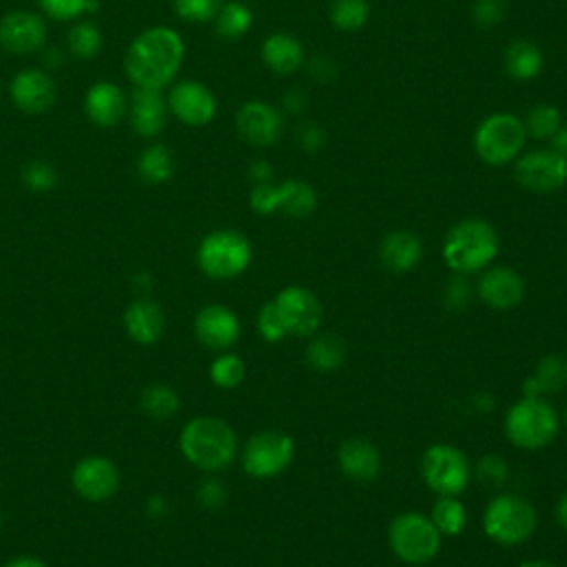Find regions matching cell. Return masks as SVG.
<instances>
[{
    "instance_id": "cell-1",
    "label": "cell",
    "mask_w": 567,
    "mask_h": 567,
    "mask_svg": "<svg viewBox=\"0 0 567 567\" xmlns=\"http://www.w3.org/2000/svg\"><path fill=\"white\" fill-rule=\"evenodd\" d=\"M184 41L171 28H151L133 39L124 56V72L133 87L140 89H166L182 63H184Z\"/></svg>"
},
{
    "instance_id": "cell-2",
    "label": "cell",
    "mask_w": 567,
    "mask_h": 567,
    "mask_svg": "<svg viewBox=\"0 0 567 567\" xmlns=\"http://www.w3.org/2000/svg\"><path fill=\"white\" fill-rule=\"evenodd\" d=\"M179 452L207 475L227 470L240 455L236 430L220 417L200 415L186 422L179 433Z\"/></svg>"
},
{
    "instance_id": "cell-3",
    "label": "cell",
    "mask_w": 567,
    "mask_h": 567,
    "mask_svg": "<svg viewBox=\"0 0 567 567\" xmlns=\"http://www.w3.org/2000/svg\"><path fill=\"white\" fill-rule=\"evenodd\" d=\"M441 255L452 273L466 277L479 275L497 260L499 236L488 220H461L446 233Z\"/></svg>"
},
{
    "instance_id": "cell-4",
    "label": "cell",
    "mask_w": 567,
    "mask_h": 567,
    "mask_svg": "<svg viewBox=\"0 0 567 567\" xmlns=\"http://www.w3.org/2000/svg\"><path fill=\"white\" fill-rule=\"evenodd\" d=\"M503 428L514 448L543 450L556 439L560 419L547 400L523 397L510 406Z\"/></svg>"
},
{
    "instance_id": "cell-5",
    "label": "cell",
    "mask_w": 567,
    "mask_h": 567,
    "mask_svg": "<svg viewBox=\"0 0 567 567\" xmlns=\"http://www.w3.org/2000/svg\"><path fill=\"white\" fill-rule=\"evenodd\" d=\"M196 260L207 277L229 282L247 273L253 260V247L244 233L220 229L203 238Z\"/></svg>"
},
{
    "instance_id": "cell-6",
    "label": "cell",
    "mask_w": 567,
    "mask_h": 567,
    "mask_svg": "<svg viewBox=\"0 0 567 567\" xmlns=\"http://www.w3.org/2000/svg\"><path fill=\"white\" fill-rule=\"evenodd\" d=\"M483 532L497 545H503V547L523 545L536 532V510L521 494H514V492L497 494L483 512Z\"/></svg>"
},
{
    "instance_id": "cell-7",
    "label": "cell",
    "mask_w": 567,
    "mask_h": 567,
    "mask_svg": "<svg viewBox=\"0 0 567 567\" xmlns=\"http://www.w3.org/2000/svg\"><path fill=\"white\" fill-rule=\"evenodd\" d=\"M389 543L402 563L419 567L439 556L444 536L430 516L422 512H402L389 525Z\"/></svg>"
},
{
    "instance_id": "cell-8",
    "label": "cell",
    "mask_w": 567,
    "mask_h": 567,
    "mask_svg": "<svg viewBox=\"0 0 567 567\" xmlns=\"http://www.w3.org/2000/svg\"><path fill=\"white\" fill-rule=\"evenodd\" d=\"M527 142L525 124L514 113H492L488 116L475 133V151L488 166H505L514 162Z\"/></svg>"
},
{
    "instance_id": "cell-9",
    "label": "cell",
    "mask_w": 567,
    "mask_h": 567,
    "mask_svg": "<svg viewBox=\"0 0 567 567\" xmlns=\"http://www.w3.org/2000/svg\"><path fill=\"white\" fill-rule=\"evenodd\" d=\"M422 479L439 497H459L472 481V464L461 448L435 444L422 457Z\"/></svg>"
},
{
    "instance_id": "cell-10",
    "label": "cell",
    "mask_w": 567,
    "mask_h": 567,
    "mask_svg": "<svg viewBox=\"0 0 567 567\" xmlns=\"http://www.w3.org/2000/svg\"><path fill=\"white\" fill-rule=\"evenodd\" d=\"M240 459L249 477L260 481L275 479L293 464L295 441L282 430H262L244 444Z\"/></svg>"
},
{
    "instance_id": "cell-11",
    "label": "cell",
    "mask_w": 567,
    "mask_h": 567,
    "mask_svg": "<svg viewBox=\"0 0 567 567\" xmlns=\"http://www.w3.org/2000/svg\"><path fill=\"white\" fill-rule=\"evenodd\" d=\"M514 177L530 194H554L567 184V157L552 146L521 153L514 160Z\"/></svg>"
},
{
    "instance_id": "cell-12",
    "label": "cell",
    "mask_w": 567,
    "mask_h": 567,
    "mask_svg": "<svg viewBox=\"0 0 567 567\" xmlns=\"http://www.w3.org/2000/svg\"><path fill=\"white\" fill-rule=\"evenodd\" d=\"M286 332L293 337H313L324 324V306L319 297L299 284L282 288L273 299Z\"/></svg>"
},
{
    "instance_id": "cell-13",
    "label": "cell",
    "mask_w": 567,
    "mask_h": 567,
    "mask_svg": "<svg viewBox=\"0 0 567 567\" xmlns=\"http://www.w3.org/2000/svg\"><path fill=\"white\" fill-rule=\"evenodd\" d=\"M168 113H173L186 127H207L218 113V100L214 91L198 80L175 83L166 98Z\"/></svg>"
},
{
    "instance_id": "cell-14",
    "label": "cell",
    "mask_w": 567,
    "mask_h": 567,
    "mask_svg": "<svg viewBox=\"0 0 567 567\" xmlns=\"http://www.w3.org/2000/svg\"><path fill=\"white\" fill-rule=\"evenodd\" d=\"M240 138L258 149H269L280 142L284 133V116L264 100L244 102L236 116Z\"/></svg>"
},
{
    "instance_id": "cell-15",
    "label": "cell",
    "mask_w": 567,
    "mask_h": 567,
    "mask_svg": "<svg viewBox=\"0 0 567 567\" xmlns=\"http://www.w3.org/2000/svg\"><path fill=\"white\" fill-rule=\"evenodd\" d=\"M47 23L41 14L19 10L0 21V47L14 56H30L45 47Z\"/></svg>"
},
{
    "instance_id": "cell-16",
    "label": "cell",
    "mask_w": 567,
    "mask_h": 567,
    "mask_svg": "<svg viewBox=\"0 0 567 567\" xmlns=\"http://www.w3.org/2000/svg\"><path fill=\"white\" fill-rule=\"evenodd\" d=\"M74 490L89 503L109 501L120 488V470L107 457H85L72 472Z\"/></svg>"
},
{
    "instance_id": "cell-17",
    "label": "cell",
    "mask_w": 567,
    "mask_h": 567,
    "mask_svg": "<svg viewBox=\"0 0 567 567\" xmlns=\"http://www.w3.org/2000/svg\"><path fill=\"white\" fill-rule=\"evenodd\" d=\"M194 330L198 341L216 352L231 350L242 337L240 317L225 304H209L200 308L194 321Z\"/></svg>"
},
{
    "instance_id": "cell-18",
    "label": "cell",
    "mask_w": 567,
    "mask_h": 567,
    "mask_svg": "<svg viewBox=\"0 0 567 567\" xmlns=\"http://www.w3.org/2000/svg\"><path fill=\"white\" fill-rule=\"evenodd\" d=\"M477 297L492 310H512L525 299V280L510 266H490L479 273Z\"/></svg>"
},
{
    "instance_id": "cell-19",
    "label": "cell",
    "mask_w": 567,
    "mask_h": 567,
    "mask_svg": "<svg viewBox=\"0 0 567 567\" xmlns=\"http://www.w3.org/2000/svg\"><path fill=\"white\" fill-rule=\"evenodd\" d=\"M12 102L30 116L47 113L58 100L56 80L43 69H25L10 85Z\"/></svg>"
},
{
    "instance_id": "cell-20",
    "label": "cell",
    "mask_w": 567,
    "mask_h": 567,
    "mask_svg": "<svg viewBox=\"0 0 567 567\" xmlns=\"http://www.w3.org/2000/svg\"><path fill=\"white\" fill-rule=\"evenodd\" d=\"M337 466L344 477L357 483L374 481L382 472V452L372 441L352 437L346 439L337 450Z\"/></svg>"
},
{
    "instance_id": "cell-21",
    "label": "cell",
    "mask_w": 567,
    "mask_h": 567,
    "mask_svg": "<svg viewBox=\"0 0 567 567\" xmlns=\"http://www.w3.org/2000/svg\"><path fill=\"white\" fill-rule=\"evenodd\" d=\"M127 116L131 120V129L140 138H155L166 127V118H168L166 98L162 96V91L133 87Z\"/></svg>"
},
{
    "instance_id": "cell-22",
    "label": "cell",
    "mask_w": 567,
    "mask_h": 567,
    "mask_svg": "<svg viewBox=\"0 0 567 567\" xmlns=\"http://www.w3.org/2000/svg\"><path fill=\"white\" fill-rule=\"evenodd\" d=\"M129 111V98L116 83H96L85 96L87 118L102 129L118 127Z\"/></svg>"
},
{
    "instance_id": "cell-23",
    "label": "cell",
    "mask_w": 567,
    "mask_h": 567,
    "mask_svg": "<svg viewBox=\"0 0 567 567\" xmlns=\"http://www.w3.org/2000/svg\"><path fill=\"white\" fill-rule=\"evenodd\" d=\"M122 321H124L127 335L140 346L157 344L166 328L164 310L153 299H135L133 304H129Z\"/></svg>"
},
{
    "instance_id": "cell-24",
    "label": "cell",
    "mask_w": 567,
    "mask_h": 567,
    "mask_svg": "<svg viewBox=\"0 0 567 567\" xmlns=\"http://www.w3.org/2000/svg\"><path fill=\"white\" fill-rule=\"evenodd\" d=\"M424 258V244L419 236L411 231H393L380 244V262L393 275H406L419 266Z\"/></svg>"
},
{
    "instance_id": "cell-25",
    "label": "cell",
    "mask_w": 567,
    "mask_h": 567,
    "mask_svg": "<svg viewBox=\"0 0 567 567\" xmlns=\"http://www.w3.org/2000/svg\"><path fill=\"white\" fill-rule=\"evenodd\" d=\"M567 389V357L560 352L545 355L536 361L523 384V397H549Z\"/></svg>"
},
{
    "instance_id": "cell-26",
    "label": "cell",
    "mask_w": 567,
    "mask_h": 567,
    "mask_svg": "<svg viewBox=\"0 0 567 567\" xmlns=\"http://www.w3.org/2000/svg\"><path fill=\"white\" fill-rule=\"evenodd\" d=\"M262 61L273 74L291 76L306 65V52L293 34L277 32L262 43Z\"/></svg>"
},
{
    "instance_id": "cell-27",
    "label": "cell",
    "mask_w": 567,
    "mask_h": 567,
    "mask_svg": "<svg viewBox=\"0 0 567 567\" xmlns=\"http://www.w3.org/2000/svg\"><path fill=\"white\" fill-rule=\"evenodd\" d=\"M277 186V211L291 220H306L317 211V192L304 179H286Z\"/></svg>"
},
{
    "instance_id": "cell-28",
    "label": "cell",
    "mask_w": 567,
    "mask_h": 567,
    "mask_svg": "<svg viewBox=\"0 0 567 567\" xmlns=\"http://www.w3.org/2000/svg\"><path fill=\"white\" fill-rule=\"evenodd\" d=\"M503 65L510 78L527 83L543 72V52L530 41H514L503 52Z\"/></svg>"
},
{
    "instance_id": "cell-29",
    "label": "cell",
    "mask_w": 567,
    "mask_h": 567,
    "mask_svg": "<svg viewBox=\"0 0 567 567\" xmlns=\"http://www.w3.org/2000/svg\"><path fill=\"white\" fill-rule=\"evenodd\" d=\"M306 363L319 372H332L344 366L348 348L339 335L321 332L313 335L310 344L306 346Z\"/></svg>"
},
{
    "instance_id": "cell-30",
    "label": "cell",
    "mask_w": 567,
    "mask_h": 567,
    "mask_svg": "<svg viewBox=\"0 0 567 567\" xmlns=\"http://www.w3.org/2000/svg\"><path fill=\"white\" fill-rule=\"evenodd\" d=\"M175 173V155L168 146L155 142L138 157V175L149 184H164Z\"/></svg>"
},
{
    "instance_id": "cell-31",
    "label": "cell",
    "mask_w": 567,
    "mask_h": 567,
    "mask_svg": "<svg viewBox=\"0 0 567 567\" xmlns=\"http://www.w3.org/2000/svg\"><path fill=\"white\" fill-rule=\"evenodd\" d=\"M214 23L220 39L240 41L253 28V12L242 3V0H229V3L222 6Z\"/></svg>"
},
{
    "instance_id": "cell-32",
    "label": "cell",
    "mask_w": 567,
    "mask_h": 567,
    "mask_svg": "<svg viewBox=\"0 0 567 567\" xmlns=\"http://www.w3.org/2000/svg\"><path fill=\"white\" fill-rule=\"evenodd\" d=\"M430 519L441 536H459L468 525V510L459 497H439L433 505Z\"/></svg>"
},
{
    "instance_id": "cell-33",
    "label": "cell",
    "mask_w": 567,
    "mask_h": 567,
    "mask_svg": "<svg viewBox=\"0 0 567 567\" xmlns=\"http://www.w3.org/2000/svg\"><path fill=\"white\" fill-rule=\"evenodd\" d=\"M209 377L211 382L222 389V391H236L242 386L244 377H247V363L240 355L225 350L216 357V361L209 368Z\"/></svg>"
},
{
    "instance_id": "cell-34",
    "label": "cell",
    "mask_w": 567,
    "mask_h": 567,
    "mask_svg": "<svg viewBox=\"0 0 567 567\" xmlns=\"http://www.w3.org/2000/svg\"><path fill=\"white\" fill-rule=\"evenodd\" d=\"M140 408L155 422H166L179 411V395L162 384L149 386L140 395Z\"/></svg>"
},
{
    "instance_id": "cell-35",
    "label": "cell",
    "mask_w": 567,
    "mask_h": 567,
    "mask_svg": "<svg viewBox=\"0 0 567 567\" xmlns=\"http://www.w3.org/2000/svg\"><path fill=\"white\" fill-rule=\"evenodd\" d=\"M328 17L339 32H359L370 19V3L368 0H332Z\"/></svg>"
},
{
    "instance_id": "cell-36",
    "label": "cell",
    "mask_w": 567,
    "mask_h": 567,
    "mask_svg": "<svg viewBox=\"0 0 567 567\" xmlns=\"http://www.w3.org/2000/svg\"><path fill=\"white\" fill-rule=\"evenodd\" d=\"M69 52L80 61H91L102 50V32L91 21H80L72 28L67 39Z\"/></svg>"
},
{
    "instance_id": "cell-37",
    "label": "cell",
    "mask_w": 567,
    "mask_h": 567,
    "mask_svg": "<svg viewBox=\"0 0 567 567\" xmlns=\"http://www.w3.org/2000/svg\"><path fill=\"white\" fill-rule=\"evenodd\" d=\"M525 131H527V138H534V140H549L563 124V118H560V111L552 105H536L527 111L525 120Z\"/></svg>"
},
{
    "instance_id": "cell-38",
    "label": "cell",
    "mask_w": 567,
    "mask_h": 567,
    "mask_svg": "<svg viewBox=\"0 0 567 567\" xmlns=\"http://www.w3.org/2000/svg\"><path fill=\"white\" fill-rule=\"evenodd\" d=\"M227 0H173L175 14L186 23H211Z\"/></svg>"
},
{
    "instance_id": "cell-39",
    "label": "cell",
    "mask_w": 567,
    "mask_h": 567,
    "mask_svg": "<svg viewBox=\"0 0 567 567\" xmlns=\"http://www.w3.org/2000/svg\"><path fill=\"white\" fill-rule=\"evenodd\" d=\"M472 477L486 488H503L510 477V464L501 455H486L472 468Z\"/></svg>"
},
{
    "instance_id": "cell-40",
    "label": "cell",
    "mask_w": 567,
    "mask_h": 567,
    "mask_svg": "<svg viewBox=\"0 0 567 567\" xmlns=\"http://www.w3.org/2000/svg\"><path fill=\"white\" fill-rule=\"evenodd\" d=\"M39 3H41L43 12L58 23L74 21L98 8L96 0H39Z\"/></svg>"
},
{
    "instance_id": "cell-41",
    "label": "cell",
    "mask_w": 567,
    "mask_h": 567,
    "mask_svg": "<svg viewBox=\"0 0 567 567\" xmlns=\"http://www.w3.org/2000/svg\"><path fill=\"white\" fill-rule=\"evenodd\" d=\"M23 182L32 192L45 194L58 184V171L47 160H32L23 168Z\"/></svg>"
},
{
    "instance_id": "cell-42",
    "label": "cell",
    "mask_w": 567,
    "mask_h": 567,
    "mask_svg": "<svg viewBox=\"0 0 567 567\" xmlns=\"http://www.w3.org/2000/svg\"><path fill=\"white\" fill-rule=\"evenodd\" d=\"M255 324H258L260 337L264 341H269V344H280V341H284L288 337L286 326H284V321H282V317H280V313H277L273 302H269V304H264L260 308Z\"/></svg>"
},
{
    "instance_id": "cell-43",
    "label": "cell",
    "mask_w": 567,
    "mask_h": 567,
    "mask_svg": "<svg viewBox=\"0 0 567 567\" xmlns=\"http://www.w3.org/2000/svg\"><path fill=\"white\" fill-rule=\"evenodd\" d=\"M508 17V3L505 0H475L472 6V19L479 28L492 30L501 25Z\"/></svg>"
},
{
    "instance_id": "cell-44",
    "label": "cell",
    "mask_w": 567,
    "mask_h": 567,
    "mask_svg": "<svg viewBox=\"0 0 567 567\" xmlns=\"http://www.w3.org/2000/svg\"><path fill=\"white\" fill-rule=\"evenodd\" d=\"M472 299V286L466 275H452L444 288V304L448 310H464Z\"/></svg>"
},
{
    "instance_id": "cell-45",
    "label": "cell",
    "mask_w": 567,
    "mask_h": 567,
    "mask_svg": "<svg viewBox=\"0 0 567 567\" xmlns=\"http://www.w3.org/2000/svg\"><path fill=\"white\" fill-rule=\"evenodd\" d=\"M251 209L258 216H273L277 214V186L273 182L255 184L251 192Z\"/></svg>"
},
{
    "instance_id": "cell-46",
    "label": "cell",
    "mask_w": 567,
    "mask_h": 567,
    "mask_svg": "<svg viewBox=\"0 0 567 567\" xmlns=\"http://www.w3.org/2000/svg\"><path fill=\"white\" fill-rule=\"evenodd\" d=\"M227 486L216 477L205 479L198 488V501L205 510H220L227 503Z\"/></svg>"
},
{
    "instance_id": "cell-47",
    "label": "cell",
    "mask_w": 567,
    "mask_h": 567,
    "mask_svg": "<svg viewBox=\"0 0 567 567\" xmlns=\"http://www.w3.org/2000/svg\"><path fill=\"white\" fill-rule=\"evenodd\" d=\"M306 67H308V74H310L317 83H332V80L337 78V72H339L337 63H335L328 54H317V56H313V58L306 63Z\"/></svg>"
},
{
    "instance_id": "cell-48",
    "label": "cell",
    "mask_w": 567,
    "mask_h": 567,
    "mask_svg": "<svg viewBox=\"0 0 567 567\" xmlns=\"http://www.w3.org/2000/svg\"><path fill=\"white\" fill-rule=\"evenodd\" d=\"M324 140H326V133H324V129L317 122H306L297 131V142L308 153L319 151L324 146Z\"/></svg>"
},
{
    "instance_id": "cell-49",
    "label": "cell",
    "mask_w": 567,
    "mask_h": 567,
    "mask_svg": "<svg viewBox=\"0 0 567 567\" xmlns=\"http://www.w3.org/2000/svg\"><path fill=\"white\" fill-rule=\"evenodd\" d=\"M308 105V96L302 91V89H293L284 96V111L286 113H293V116H299Z\"/></svg>"
},
{
    "instance_id": "cell-50",
    "label": "cell",
    "mask_w": 567,
    "mask_h": 567,
    "mask_svg": "<svg viewBox=\"0 0 567 567\" xmlns=\"http://www.w3.org/2000/svg\"><path fill=\"white\" fill-rule=\"evenodd\" d=\"M249 175H251V179H253L255 184H266V182L273 179L275 171H273V164H271V162H266V160H255V162L251 164V168H249Z\"/></svg>"
},
{
    "instance_id": "cell-51",
    "label": "cell",
    "mask_w": 567,
    "mask_h": 567,
    "mask_svg": "<svg viewBox=\"0 0 567 567\" xmlns=\"http://www.w3.org/2000/svg\"><path fill=\"white\" fill-rule=\"evenodd\" d=\"M549 146L563 157H567V124H560V129L549 138Z\"/></svg>"
},
{
    "instance_id": "cell-52",
    "label": "cell",
    "mask_w": 567,
    "mask_h": 567,
    "mask_svg": "<svg viewBox=\"0 0 567 567\" xmlns=\"http://www.w3.org/2000/svg\"><path fill=\"white\" fill-rule=\"evenodd\" d=\"M3 567H50L45 560H41L39 556H17L12 560H8Z\"/></svg>"
},
{
    "instance_id": "cell-53",
    "label": "cell",
    "mask_w": 567,
    "mask_h": 567,
    "mask_svg": "<svg viewBox=\"0 0 567 567\" xmlns=\"http://www.w3.org/2000/svg\"><path fill=\"white\" fill-rule=\"evenodd\" d=\"M554 516L558 521V525L567 532V492L556 501V508H554Z\"/></svg>"
},
{
    "instance_id": "cell-54",
    "label": "cell",
    "mask_w": 567,
    "mask_h": 567,
    "mask_svg": "<svg viewBox=\"0 0 567 567\" xmlns=\"http://www.w3.org/2000/svg\"><path fill=\"white\" fill-rule=\"evenodd\" d=\"M146 510H149L151 516L157 519V516H162V514L166 512V501H164L162 497H153V499L149 501V508H146Z\"/></svg>"
},
{
    "instance_id": "cell-55",
    "label": "cell",
    "mask_w": 567,
    "mask_h": 567,
    "mask_svg": "<svg viewBox=\"0 0 567 567\" xmlns=\"http://www.w3.org/2000/svg\"><path fill=\"white\" fill-rule=\"evenodd\" d=\"M519 567H558V565H554L549 560H543V558H536V560H525Z\"/></svg>"
},
{
    "instance_id": "cell-56",
    "label": "cell",
    "mask_w": 567,
    "mask_h": 567,
    "mask_svg": "<svg viewBox=\"0 0 567 567\" xmlns=\"http://www.w3.org/2000/svg\"><path fill=\"white\" fill-rule=\"evenodd\" d=\"M0 530H3V512H0Z\"/></svg>"
},
{
    "instance_id": "cell-57",
    "label": "cell",
    "mask_w": 567,
    "mask_h": 567,
    "mask_svg": "<svg viewBox=\"0 0 567 567\" xmlns=\"http://www.w3.org/2000/svg\"><path fill=\"white\" fill-rule=\"evenodd\" d=\"M563 422H565V428H567V408H565V415H563Z\"/></svg>"
}]
</instances>
